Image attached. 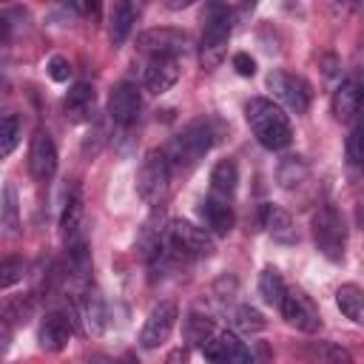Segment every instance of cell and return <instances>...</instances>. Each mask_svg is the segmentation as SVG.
Masks as SVG:
<instances>
[{"instance_id":"1","label":"cell","mask_w":364,"mask_h":364,"mask_svg":"<svg viewBox=\"0 0 364 364\" xmlns=\"http://www.w3.org/2000/svg\"><path fill=\"white\" fill-rule=\"evenodd\" d=\"M245 117H247V125H250V131H253V136L259 139L262 148H267V151H282V148L290 145V139H293V125H290L287 114H284L276 102H270V100H264V97H253V100L245 105Z\"/></svg>"},{"instance_id":"2","label":"cell","mask_w":364,"mask_h":364,"mask_svg":"<svg viewBox=\"0 0 364 364\" xmlns=\"http://www.w3.org/2000/svg\"><path fill=\"white\" fill-rule=\"evenodd\" d=\"M210 145H213V131H210V125H208L205 119H193V122H188V125L168 142V148H165L162 154H165V162H168L171 171L185 173V171L196 168V165L205 159V154L210 151Z\"/></svg>"},{"instance_id":"3","label":"cell","mask_w":364,"mask_h":364,"mask_svg":"<svg viewBox=\"0 0 364 364\" xmlns=\"http://www.w3.org/2000/svg\"><path fill=\"white\" fill-rule=\"evenodd\" d=\"M165 253L171 256L173 264H188L196 259H208L213 253V239L205 228L188 222V219H173L165 230Z\"/></svg>"},{"instance_id":"4","label":"cell","mask_w":364,"mask_h":364,"mask_svg":"<svg viewBox=\"0 0 364 364\" xmlns=\"http://www.w3.org/2000/svg\"><path fill=\"white\" fill-rule=\"evenodd\" d=\"M230 31H233V11L228 6L210 3L205 11V31H202V46H199V60L205 68H216L222 63Z\"/></svg>"},{"instance_id":"5","label":"cell","mask_w":364,"mask_h":364,"mask_svg":"<svg viewBox=\"0 0 364 364\" xmlns=\"http://www.w3.org/2000/svg\"><path fill=\"white\" fill-rule=\"evenodd\" d=\"M310 225H313V239H316L318 253L330 262H341L344 247H347V225H344V216L338 213V208L321 205L313 213Z\"/></svg>"},{"instance_id":"6","label":"cell","mask_w":364,"mask_h":364,"mask_svg":"<svg viewBox=\"0 0 364 364\" xmlns=\"http://www.w3.org/2000/svg\"><path fill=\"white\" fill-rule=\"evenodd\" d=\"M168 185H171V168L165 162V154L162 151H148L139 171H136V193L142 196V202L156 208L165 199Z\"/></svg>"},{"instance_id":"7","label":"cell","mask_w":364,"mask_h":364,"mask_svg":"<svg viewBox=\"0 0 364 364\" xmlns=\"http://www.w3.org/2000/svg\"><path fill=\"white\" fill-rule=\"evenodd\" d=\"M267 88L273 91V97L290 108L293 114H304L310 108V85L290 71H270L267 74Z\"/></svg>"},{"instance_id":"8","label":"cell","mask_w":364,"mask_h":364,"mask_svg":"<svg viewBox=\"0 0 364 364\" xmlns=\"http://www.w3.org/2000/svg\"><path fill=\"white\" fill-rule=\"evenodd\" d=\"M176 318H179L176 301H159V304L148 313V318H145V324H142V330H139V344H142L145 350H156L159 344H165L168 336L173 333Z\"/></svg>"},{"instance_id":"9","label":"cell","mask_w":364,"mask_h":364,"mask_svg":"<svg viewBox=\"0 0 364 364\" xmlns=\"http://www.w3.org/2000/svg\"><path fill=\"white\" fill-rule=\"evenodd\" d=\"M136 48L148 57H179L188 51V34L179 28H148L136 37Z\"/></svg>"},{"instance_id":"10","label":"cell","mask_w":364,"mask_h":364,"mask_svg":"<svg viewBox=\"0 0 364 364\" xmlns=\"http://www.w3.org/2000/svg\"><path fill=\"white\" fill-rule=\"evenodd\" d=\"M279 310L284 313L287 324H293L301 333H318L321 330V316L316 310V304L301 293V290H287Z\"/></svg>"},{"instance_id":"11","label":"cell","mask_w":364,"mask_h":364,"mask_svg":"<svg viewBox=\"0 0 364 364\" xmlns=\"http://www.w3.org/2000/svg\"><path fill=\"white\" fill-rule=\"evenodd\" d=\"M139 108H142V97L134 82L125 80V82L114 85V91L108 97V117L114 119V125H119V128L134 125L139 117Z\"/></svg>"},{"instance_id":"12","label":"cell","mask_w":364,"mask_h":364,"mask_svg":"<svg viewBox=\"0 0 364 364\" xmlns=\"http://www.w3.org/2000/svg\"><path fill=\"white\" fill-rule=\"evenodd\" d=\"M28 171L37 182H48L57 173V145L48 131H37L28 148Z\"/></svg>"},{"instance_id":"13","label":"cell","mask_w":364,"mask_h":364,"mask_svg":"<svg viewBox=\"0 0 364 364\" xmlns=\"http://www.w3.org/2000/svg\"><path fill=\"white\" fill-rule=\"evenodd\" d=\"M71 336H74V318L68 310H51L40 321V347L48 353H60L63 347H68Z\"/></svg>"},{"instance_id":"14","label":"cell","mask_w":364,"mask_h":364,"mask_svg":"<svg viewBox=\"0 0 364 364\" xmlns=\"http://www.w3.org/2000/svg\"><path fill=\"white\" fill-rule=\"evenodd\" d=\"M63 111L71 122H91L97 114V94L88 82H74L63 100Z\"/></svg>"},{"instance_id":"15","label":"cell","mask_w":364,"mask_h":364,"mask_svg":"<svg viewBox=\"0 0 364 364\" xmlns=\"http://www.w3.org/2000/svg\"><path fill=\"white\" fill-rule=\"evenodd\" d=\"M179 80V60L173 57H151L145 65V88L151 94H165Z\"/></svg>"},{"instance_id":"16","label":"cell","mask_w":364,"mask_h":364,"mask_svg":"<svg viewBox=\"0 0 364 364\" xmlns=\"http://www.w3.org/2000/svg\"><path fill=\"white\" fill-rule=\"evenodd\" d=\"M60 228H63V242L65 247L85 239V230H82V196H80V188L71 185L68 188V196L63 202V216H60Z\"/></svg>"},{"instance_id":"17","label":"cell","mask_w":364,"mask_h":364,"mask_svg":"<svg viewBox=\"0 0 364 364\" xmlns=\"http://www.w3.org/2000/svg\"><path fill=\"white\" fill-rule=\"evenodd\" d=\"M136 14H139V6L136 3H128V0H119V3L111 6V14H108V37H111V46L114 48H119L128 40V34H131V28L136 23Z\"/></svg>"},{"instance_id":"18","label":"cell","mask_w":364,"mask_h":364,"mask_svg":"<svg viewBox=\"0 0 364 364\" xmlns=\"http://www.w3.org/2000/svg\"><path fill=\"white\" fill-rule=\"evenodd\" d=\"M236 188H239V168L233 159H219L210 171V196L219 199V202H228L236 196Z\"/></svg>"},{"instance_id":"19","label":"cell","mask_w":364,"mask_h":364,"mask_svg":"<svg viewBox=\"0 0 364 364\" xmlns=\"http://www.w3.org/2000/svg\"><path fill=\"white\" fill-rule=\"evenodd\" d=\"M358 108H361V82L353 74V77H347L336 88V94H333V114H336V119L347 122V119H353L358 114Z\"/></svg>"},{"instance_id":"20","label":"cell","mask_w":364,"mask_h":364,"mask_svg":"<svg viewBox=\"0 0 364 364\" xmlns=\"http://www.w3.org/2000/svg\"><path fill=\"white\" fill-rule=\"evenodd\" d=\"M82 321H85V330L91 336H102L105 327H108V307H105V299L97 287H85L82 293Z\"/></svg>"},{"instance_id":"21","label":"cell","mask_w":364,"mask_h":364,"mask_svg":"<svg viewBox=\"0 0 364 364\" xmlns=\"http://www.w3.org/2000/svg\"><path fill=\"white\" fill-rule=\"evenodd\" d=\"M262 228L282 245H293L296 242V228L287 210L276 208V205H262Z\"/></svg>"},{"instance_id":"22","label":"cell","mask_w":364,"mask_h":364,"mask_svg":"<svg viewBox=\"0 0 364 364\" xmlns=\"http://www.w3.org/2000/svg\"><path fill=\"white\" fill-rule=\"evenodd\" d=\"M301 355L310 361V364H353V355L336 344V341H324V338H316V341H307L301 347Z\"/></svg>"},{"instance_id":"23","label":"cell","mask_w":364,"mask_h":364,"mask_svg":"<svg viewBox=\"0 0 364 364\" xmlns=\"http://www.w3.org/2000/svg\"><path fill=\"white\" fill-rule=\"evenodd\" d=\"M199 213H202V219H205V225H208L210 233H216V236H228L230 233V228H233V210H230L228 202H219V199L208 196L199 205Z\"/></svg>"},{"instance_id":"24","label":"cell","mask_w":364,"mask_h":364,"mask_svg":"<svg viewBox=\"0 0 364 364\" xmlns=\"http://www.w3.org/2000/svg\"><path fill=\"white\" fill-rule=\"evenodd\" d=\"M165 230H168V228H162V213L154 210V213L142 222V230H139V236H136V250H139L145 259H151V256L162 247Z\"/></svg>"},{"instance_id":"25","label":"cell","mask_w":364,"mask_h":364,"mask_svg":"<svg viewBox=\"0 0 364 364\" xmlns=\"http://www.w3.org/2000/svg\"><path fill=\"white\" fill-rule=\"evenodd\" d=\"M34 316V299L31 296H6L0 301V321L9 327H20Z\"/></svg>"},{"instance_id":"26","label":"cell","mask_w":364,"mask_h":364,"mask_svg":"<svg viewBox=\"0 0 364 364\" xmlns=\"http://www.w3.org/2000/svg\"><path fill=\"white\" fill-rule=\"evenodd\" d=\"M336 304H338V310H341L350 321H355V324L364 321V296H361V287H358V284H353V282L341 284V287L336 290Z\"/></svg>"},{"instance_id":"27","label":"cell","mask_w":364,"mask_h":364,"mask_svg":"<svg viewBox=\"0 0 364 364\" xmlns=\"http://www.w3.org/2000/svg\"><path fill=\"white\" fill-rule=\"evenodd\" d=\"M213 333H216V324H213L210 316H205L199 310L188 313V318H185V341H188V347H202Z\"/></svg>"},{"instance_id":"28","label":"cell","mask_w":364,"mask_h":364,"mask_svg":"<svg viewBox=\"0 0 364 364\" xmlns=\"http://www.w3.org/2000/svg\"><path fill=\"white\" fill-rule=\"evenodd\" d=\"M0 228L9 236L20 233V199H17V188L9 182L3 188V199H0Z\"/></svg>"},{"instance_id":"29","label":"cell","mask_w":364,"mask_h":364,"mask_svg":"<svg viewBox=\"0 0 364 364\" xmlns=\"http://www.w3.org/2000/svg\"><path fill=\"white\" fill-rule=\"evenodd\" d=\"M307 173H310V168H307V162L301 159V156H284L282 162H279V171H276V179H279V185L282 188H296V185H301L304 179H307Z\"/></svg>"},{"instance_id":"30","label":"cell","mask_w":364,"mask_h":364,"mask_svg":"<svg viewBox=\"0 0 364 364\" xmlns=\"http://www.w3.org/2000/svg\"><path fill=\"white\" fill-rule=\"evenodd\" d=\"M259 293H262V299L267 304H273V307L282 304V299L287 293V284H284V279H282V273L276 267H264L262 270V276H259Z\"/></svg>"},{"instance_id":"31","label":"cell","mask_w":364,"mask_h":364,"mask_svg":"<svg viewBox=\"0 0 364 364\" xmlns=\"http://www.w3.org/2000/svg\"><path fill=\"white\" fill-rule=\"evenodd\" d=\"M20 134H23V122L17 114H6L0 117V159H6L17 142H20Z\"/></svg>"},{"instance_id":"32","label":"cell","mask_w":364,"mask_h":364,"mask_svg":"<svg viewBox=\"0 0 364 364\" xmlns=\"http://www.w3.org/2000/svg\"><path fill=\"white\" fill-rule=\"evenodd\" d=\"M233 327L242 333H259V330H264V316L250 304H239L233 310Z\"/></svg>"},{"instance_id":"33","label":"cell","mask_w":364,"mask_h":364,"mask_svg":"<svg viewBox=\"0 0 364 364\" xmlns=\"http://www.w3.org/2000/svg\"><path fill=\"white\" fill-rule=\"evenodd\" d=\"M23 273H26L23 259H17V256H0V290L17 284L23 279Z\"/></svg>"},{"instance_id":"34","label":"cell","mask_w":364,"mask_h":364,"mask_svg":"<svg viewBox=\"0 0 364 364\" xmlns=\"http://www.w3.org/2000/svg\"><path fill=\"white\" fill-rule=\"evenodd\" d=\"M105 134H108V131H105V122H102V119L94 122V128L88 131V136H85V142H82V154H85V156H97L100 148H102L105 139H108Z\"/></svg>"},{"instance_id":"35","label":"cell","mask_w":364,"mask_h":364,"mask_svg":"<svg viewBox=\"0 0 364 364\" xmlns=\"http://www.w3.org/2000/svg\"><path fill=\"white\" fill-rule=\"evenodd\" d=\"M46 71H48V77H51L54 82H68V77H71V63H68L63 54H54V57H48Z\"/></svg>"},{"instance_id":"36","label":"cell","mask_w":364,"mask_h":364,"mask_svg":"<svg viewBox=\"0 0 364 364\" xmlns=\"http://www.w3.org/2000/svg\"><path fill=\"white\" fill-rule=\"evenodd\" d=\"M361 156H364V136H361V125L355 122L353 131H350V136H347V162L350 165H358Z\"/></svg>"},{"instance_id":"37","label":"cell","mask_w":364,"mask_h":364,"mask_svg":"<svg viewBox=\"0 0 364 364\" xmlns=\"http://www.w3.org/2000/svg\"><path fill=\"white\" fill-rule=\"evenodd\" d=\"M233 68H236V74H242V77H253V74H256V60H253L250 54L239 51V54H233Z\"/></svg>"},{"instance_id":"38","label":"cell","mask_w":364,"mask_h":364,"mask_svg":"<svg viewBox=\"0 0 364 364\" xmlns=\"http://www.w3.org/2000/svg\"><path fill=\"white\" fill-rule=\"evenodd\" d=\"M165 364H191V361H188V350H182V347L171 350L168 358H165Z\"/></svg>"},{"instance_id":"39","label":"cell","mask_w":364,"mask_h":364,"mask_svg":"<svg viewBox=\"0 0 364 364\" xmlns=\"http://www.w3.org/2000/svg\"><path fill=\"white\" fill-rule=\"evenodd\" d=\"M9 31H11V23L6 14H0V43H9Z\"/></svg>"},{"instance_id":"40","label":"cell","mask_w":364,"mask_h":364,"mask_svg":"<svg viewBox=\"0 0 364 364\" xmlns=\"http://www.w3.org/2000/svg\"><path fill=\"white\" fill-rule=\"evenodd\" d=\"M117 364H139V358H136L134 353H125V355H122V358H119Z\"/></svg>"}]
</instances>
